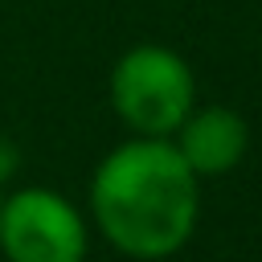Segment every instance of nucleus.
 <instances>
[{
	"label": "nucleus",
	"mask_w": 262,
	"mask_h": 262,
	"mask_svg": "<svg viewBox=\"0 0 262 262\" xmlns=\"http://www.w3.org/2000/svg\"><path fill=\"white\" fill-rule=\"evenodd\" d=\"M90 217L115 254L135 262L172 258L196 229L201 176L180 160L172 139L131 135L98 160Z\"/></svg>",
	"instance_id": "1"
},
{
	"label": "nucleus",
	"mask_w": 262,
	"mask_h": 262,
	"mask_svg": "<svg viewBox=\"0 0 262 262\" xmlns=\"http://www.w3.org/2000/svg\"><path fill=\"white\" fill-rule=\"evenodd\" d=\"M106 94L111 111L131 135L172 139V131L196 106V74L176 49L143 41L119 53V61L111 66Z\"/></svg>",
	"instance_id": "2"
},
{
	"label": "nucleus",
	"mask_w": 262,
	"mask_h": 262,
	"mask_svg": "<svg viewBox=\"0 0 262 262\" xmlns=\"http://www.w3.org/2000/svg\"><path fill=\"white\" fill-rule=\"evenodd\" d=\"M90 225L74 201L29 184L0 196V254L8 262H86Z\"/></svg>",
	"instance_id": "3"
},
{
	"label": "nucleus",
	"mask_w": 262,
	"mask_h": 262,
	"mask_svg": "<svg viewBox=\"0 0 262 262\" xmlns=\"http://www.w3.org/2000/svg\"><path fill=\"white\" fill-rule=\"evenodd\" d=\"M172 147L180 151V160L205 180V176H225L233 172L246 151H250V123L242 119V111L221 106V102H196L184 123L172 131Z\"/></svg>",
	"instance_id": "4"
},
{
	"label": "nucleus",
	"mask_w": 262,
	"mask_h": 262,
	"mask_svg": "<svg viewBox=\"0 0 262 262\" xmlns=\"http://www.w3.org/2000/svg\"><path fill=\"white\" fill-rule=\"evenodd\" d=\"M16 168H20V151H16V143H12V139H4V135H0V184H4V180H12V176H16Z\"/></svg>",
	"instance_id": "5"
}]
</instances>
